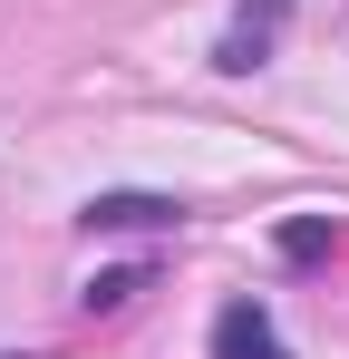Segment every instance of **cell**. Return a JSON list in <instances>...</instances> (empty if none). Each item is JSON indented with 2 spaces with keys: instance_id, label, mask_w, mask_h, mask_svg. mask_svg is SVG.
Returning a JSON list of instances; mask_svg holds the SVG:
<instances>
[{
  "instance_id": "cell-1",
  "label": "cell",
  "mask_w": 349,
  "mask_h": 359,
  "mask_svg": "<svg viewBox=\"0 0 349 359\" xmlns=\"http://www.w3.org/2000/svg\"><path fill=\"white\" fill-rule=\"evenodd\" d=\"M282 29H291V0H233V29H224V49H214V68L252 78V68L282 49Z\"/></svg>"
},
{
  "instance_id": "cell-2",
  "label": "cell",
  "mask_w": 349,
  "mask_h": 359,
  "mask_svg": "<svg viewBox=\"0 0 349 359\" xmlns=\"http://www.w3.org/2000/svg\"><path fill=\"white\" fill-rule=\"evenodd\" d=\"M214 359H291V350H282V330H272L262 301H224L214 311Z\"/></svg>"
},
{
  "instance_id": "cell-3",
  "label": "cell",
  "mask_w": 349,
  "mask_h": 359,
  "mask_svg": "<svg viewBox=\"0 0 349 359\" xmlns=\"http://www.w3.org/2000/svg\"><path fill=\"white\" fill-rule=\"evenodd\" d=\"M174 214H184L174 194H88L78 224H88V233H156V224H174Z\"/></svg>"
},
{
  "instance_id": "cell-4",
  "label": "cell",
  "mask_w": 349,
  "mask_h": 359,
  "mask_svg": "<svg viewBox=\"0 0 349 359\" xmlns=\"http://www.w3.org/2000/svg\"><path fill=\"white\" fill-rule=\"evenodd\" d=\"M146 282H156V272H146V262H126V272H97V282H88L78 301H88V311H126V301L146 292Z\"/></svg>"
},
{
  "instance_id": "cell-5",
  "label": "cell",
  "mask_w": 349,
  "mask_h": 359,
  "mask_svg": "<svg viewBox=\"0 0 349 359\" xmlns=\"http://www.w3.org/2000/svg\"><path fill=\"white\" fill-rule=\"evenodd\" d=\"M282 252H291V262H320V252H330V224H310V214L282 224Z\"/></svg>"
}]
</instances>
